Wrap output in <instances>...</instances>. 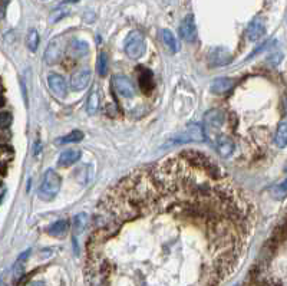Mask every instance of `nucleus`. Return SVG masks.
Returning a JSON list of instances; mask_svg holds the SVG:
<instances>
[{"label": "nucleus", "instance_id": "obj_13", "mask_svg": "<svg viewBox=\"0 0 287 286\" xmlns=\"http://www.w3.org/2000/svg\"><path fill=\"white\" fill-rule=\"evenodd\" d=\"M231 53L228 52L227 49H224V48H217V49H214L211 55H210V62H211V65H215V66H222V65H227V64H230L231 62Z\"/></svg>", "mask_w": 287, "mask_h": 286}, {"label": "nucleus", "instance_id": "obj_30", "mask_svg": "<svg viewBox=\"0 0 287 286\" xmlns=\"http://www.w3.org/2000/svg\"><path fill=\"white\" fill-rule=\"evenodd\" d=\"M65 3H78L79 0H64Z\"/></svg>", "mask_w": 287, "mask_h": 286}, {"label": "nucleus", "instance_id": "obj_22", "mask_svg": "<svg viewBox=\"0 0 287 286\" xmlns=\"http://www.w3.org/2000/svg\"><path fill=\"white\" fill-rule=\"evenodd\" d=\"M71 13V9L68 6H59L56 9H53L49 14V23H58L59 20H62L68 14Z\"/></svg>", "mask_w": 287, "mask_h": 286}, {"label": "nucleus", "instance_id": "obj_4", "mask_svg": "<svg viewBox=\"0 0 287 286\" xmlns=\"http://www.w3.org/2000/svg\"><path fill=\"white\" fill-rule=\"evenodd\" d=\"M114 82V87H115V91L124 96V98H132L135 95V88H134V84L131 82V79L128 77H124V75H117L112 78Z\"/></svg>", "mask_w": 287, "mask_h": 286}, {"label": "nucleus", "instance_id": "obj_5", "mask_svg": "<svg viewBox=\"0 0 287 286\" xmlns=\"http://www.w3.org/2000/svg\"><path fill=\"white\" fill-rule=\"evenodd\" d=\"M180 36L185 42H194L197 39V26L193 14L185 16V19L181 22V25H180Z\"/></svg>", "mask_w": 287, "mask_h": 286}, {"label": "nucleus", "instance_id": "obj_6", "mask_svg": "<svg viewBox=\"0 0 287 286\" xmlns=\"http://www.w3.org/2000/svg\"><path fill=\"white\" fill-rule=\"evenodd\" d=\"M48 85L51 88V91L58 96V98H65L66 92H68V84L65 78L62 75L58 74H51L48 77Z\"/></svg>", "mask_w": 287, "mask_h": 286}, {"label": "nucleus", "instance_id": "obj_27", "mask_svg": "<svg viewBox=\"0 0 287 286\" xmlns=\"http://www.w3.org/2000/svg\"><path fill=\"white\" fill-rule=\"evenodd\" d=\"M270 193L273 197L276 198H280V200H283L285 197H286V182H283L282 184H277V186H274L270 189Z\"/></svg>", "mask_w": 287, "mask_h": 286}, {"label": "nucleus", "instance_id": "obj_25", "mask_svg": "<svg viewBox=\"0 0 287 286\" xmlns=\"http://www.w3.org/2000/svg\"><path fill=\"white\" fill-rule=\"evenodd\" d=\"M71 52L75 53L76 56H82V55H86L88 53V43L82 42V40H73L71 43Z\"/></svg>", "mask_w": 287, "mask_h": 286}, {"label": "nucleus", "instance_id": "obj_21", "mask_svg": "<svg viewBox=\"0 0 287 286\" xmlns=\"http://www.w3.org/2000/svg\"><path fill=\"white\" fill-rule=\"evenodd\" d=\"M98 108H99V95H98L96 90H92L89 96H88V101H86V112H88V115L96 114Z\"/></svg>", "mask_w": 287, "mask_h": 286}, {"label": "nucleus", "instance_id": "obj_28", "mask_svg": "<svg viewBox=\"0 0 287 286\" xmlns=\"http://www.w3.org/2000/svg\"><path fill=\"white\" fill-rule=\"evenodd\" d=\"M10 122H12V115H10L9 112H3V114H0V128H6V127H9V125H10Z\"/></svg>", "mask_w": 287, "mask_h": 286}, {"label": "nucleus", "instance_id": "obj_1", "mask_svg": "<svg viewBox=\"0 0 287 286\" xmlns=\"http://www.w3.org/2000/svg\"><path fill=\"white\" fill-rule=\"evenodd\" d=\"M61 176L55 171V170H48L42 179L39 187V197L42 200L48 201L56 197L61 189Z\"/></svg>", "mask_w": 287, "mask_h": 286}, {"label": "nucleus", "instance_id": "obj_18", "mask_svg": "<svg viewBox=\"0 0 287 286\" xmlns=\"http://www.w3.org/2000/svg\"><path fill=\"white\" fill-rule=\"evenodd\" d=\"M138 81H140L141 91L148 95L152 90V72L148 69H141V72L138 75Z\"/></svg>", "mask_w": 287, "mask_h": 286}, {"label": "nucleus", "instance_id": "obj_9", "mask_svg": "<svg viewBox=\"0 0 287 286\" xmlns=\"http://www.w3.org/2000/svg\"><path fill=\"white\" fill-rule=\"evenodd\" d=\"M214 143H215V148H217L218 154L221 157L227 158V157H230L233 154V151H234V141L231 140V137H228L225 134L217 135Z\"/></svg>", "mask_w": 287, "mask_h": 286}, {"label": "nucleus", "instance_id": "obj_20", "mask_svg": "<svg viewBox=\"0 0 287 286\" xmlns=\"http://www.w3.org/2000/svg\"><path fill=\"white\" fill-rule=\"evenodd\" d=\"M161 35H162V40H164V43L167 45V48L170 49L171 52H178V49H180V45H178V40L177 38L174 36V33L168 30V29H164L162 32H161Z\"/></svg>", "mask_w": 287, "mask_h": 286}, {"label": "nucleus", "instance_id": "obj_15", "mask_svg": "<svg viewBox=\"0 0 287 286\" xmlns=\"http://www.w3.org/2000/svg\"><path fill=\"white\" fill-rule=\"evenodd\" d=\"M71 229V223L68 220H58L53 223L52 226L48 229V233L51 234L52 237H56V239H62L65 237L68 232Z\"/></svg>", "mask_w": 287, "mask_h": 286}, {"label": "nucleus", "instance_id": "obj_26", "mask_svg": "<svg viewBox=\"0 0 287 286\" xmlns=\"http://www.w3.org/2000/svg\"><path fill=\"white\" fill-rule=\"evenodd\" d=\"M96 69H98V74H99L101 77H105V75L108 74V55L105 52L99 53Z\"/></svg>", "mask_w": 287, "mask_h": 286}, {"label": "nucleus", "instance_id": "obj_10", "mask_svg": "<svg viewBox=\"0 0 287 286\" xmlns=\"http://www.w3.org/2000/svg\"><path fill=\"white\" fill-rule=\"evenodd\" d=\"M180 138H181V140H178L180 143H184V141H198V143H201V141L206 140V132L198 124H190Z\"/></svg>", "mask_w": 287, "mask_h": 286}, {"label": "nucleus", "instance_id": "obj_3", "mask_svg": "<svg viewBox=\"0 0 287 286\" xmlns=\"http://www.w3.org/2000/svg\"><path fill=\"white\" fill-rule=\"evenodd\" d=\"M204 122H206V131L207 134H211L213 131H218L225 122V114L221 109H210L204 115Z\"/></svg>", "mask_w": 287, "mask_h": 286}, {"label": "nucleus", "instance_id": "obj_23", "mask_svg": "<svg viewBox=\"0 0 287 286\" xmlns=\"http://www.w3.org/2000/svg\"><path fill=\"white\" fill-rule=\"evenodd\" d=\"M83 138V132L79 130H73L72 132L66 134L64 137L58 138L56 144H69V143H79Z\"/></svg>", "mask_w": 287, "mask_h": 286}, {"label": "nucleus", "instance_id": "obj_31", "mask_svg": "<svg viewBox=\"0 0 287 286\" xmlns=\"http://www.w3.org/2000/svg\"><path fill=\"white\" fill-rule=\"evenodd\" d=\"M1 102H3V101H1V98H0V105H1Z\"/></svg>", "mask_w": 287, "mask_h": 286}, {"label": "nucleus", "instance_id": "obj_2", "mask_svg": "<svg viewBox=\"0 0 287 286\" xmlns=\"http://www.w3.org/2000/svg\"><path fill=\"white\" fill-rule=\"evenodd\" d=\"M125 53L131 59H140L145 53V39L138 30L131 32L125 39Z\"/></svg>", "mask_w": 287, "mask_h": 286}, {"label": "nucleus", "instance_id": "obj_29", "mask_svg": "<svg viewBox=\"0 0 287 286\" xmlns=\"http://www.w3.org/2000/svg\"><path fill=\"white\" fill-rule=\"evenodd\" d=\"M27 286H45L43 282H32V284H29Z\"/></svg>", "mask_w": 287, "mask_h": 286}, {"label": "nucleus", "instance_id": "obj_14", "mask_svg": "<svg viewBox=\"0 0 287 286\" xmlns=\"http://www.w3.org/2000/svg\"><path fill=\"white\" fill-rule=\"evenodd\" d=\"M266 33V26L264 23L261 22L260 19H254L247 27V38L248 40L254 42V40H259L261 36H264Z\"/></svg>", "mask_w": 287, "mask_h": 286}, {"label": "nucleus", "instance_id": "obj_11", "mask_svg": "<svg viewBox=\"0 0 287 286\" xmlns=\"http://www.w3.org/2000/svg\"><path fill=\"white\" fill-rule=\"evenodd\" d=\"M233 87H234V81L233 79L221 77V78H215L211 82L210 90H211V92L214 95H225V94H228L233 90Z\"/></svg>", "mask_w": 287, "mask_h": 286}, {"label": "nucleus", "instance_id": "obj_12", "mask_svg": "<svg viewBox=\"0 0 287 286\" xmlns=\"http://www.w3.org/2000/svg\"><path fill=\"white\" fill-rule=\"evenodd\" d=\"M82 156L80 150H76V148H71V150H65L61 153V156L58 158V166L65 169V167H71L72 164H75L78 161L79 158Z\"/></svg>", "mask_w": 287, "mask_h": 286}, {"label": "nucleus", "instance_id": "obj_16", "mask_svg": "<svg viewBox=\"0 0 287 286\" xmlns=\"http://www.w3.org/2000/svg\"><path fill=\"white\" fill-rule=\"evenodd\" d=\"M29 255H30V250H26V252H23L17 260L14 262L13 268H12V276H13V281H19L22 276H23V273H25V266H26V262L29 259Z\"/></svg>", "mask_w": 287, "mask_h": 286}, {"label": "nucleus", "instance_id": "obj_17", "mask_svg": "<svg viewBox=\"0 0 287 286\" xmlns=\"http://www.w3.org/2000/svg\"><path fill=\"white\" fill-rule=\"evenodd\" d=\"M274 143L279 148H285L287 144V121L283 118L280 121V124L277 125L276 131V137H274Z\"/></svg>", "mask_w": 287, "mask_h": 286}, {"label": "nucleus", "instance_id": "obj_7", "mask_svg": "<svg viewBox=\"0 0 287 286\" xmlns=\"http://www.w3.org/2000/svg\"><path fill=\"white\" fill-rule=\"evenodd\" d=\"M91 81V71L89 69H80L76 71L72 77H71V88L73 91H82L89 85Z\"/></svg>", "mask_w": 287, "mask_h": 286}, {"label": "nucleus", "instance_id": "obj_8", "mask_svg": "<svg viewBox=\"0 0 287 286\" xmlns=\"http://www.w3.org/2000/svg\"><path fill=\"white\" fill-rule=\"evenodd\" d=\"M61 56H62V43L59 38H56V39L51 40V43L48 45L46 52H45V61L48 65H55L59 62Z\"/></svg>", "mask_w": 287, "mask_h": 286}, {"label": "nucleus", "instance_id": "obj_24", "mask_svg": "<svg viewBox=\"0 0 287 286\" xmlns=\"http://www.w3.org/2000/svg\"><path fill=\"white\" fill-rule=\"evenodd\" d=\"M26 45L30 52H36V49L39 46V33H38L36 29H30L29 30L26 38Z\"/></svg>", "mask_w": 287, "mask_h": 286}, {"label": "nucleus", "instance_id": "obj_19", "mask_svg": "<svg viewBox=\"0 0 287 286\" xmlns=\"http://www.w3.org/2000/svg\"><path fill=\"white\" fill-rule=\"evenodd\" d=\"M88 221H89V217H88L86 213H79V214H76V216L73 217V220H72V230H73V236H75V237L79 236V234L86 229Z\"/></svg>", "mask_w": 287, "mask_h": 286}]
</instances>
